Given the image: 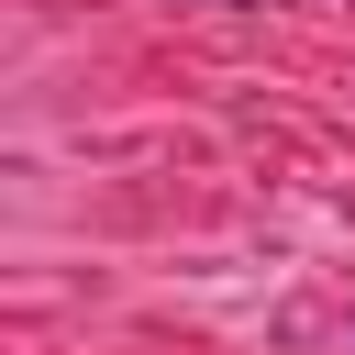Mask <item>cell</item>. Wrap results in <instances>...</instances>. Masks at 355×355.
<instances>
[{"label":"cell","mask_w":355,"mask_h":355,"mask_svg":"<svg viewBox=\"0 0 355 355\" xmlns=\"http://www.w3.org/2000/svg\"><path fill=\"white\" fill-rule=\"evenodd\" d=\"M211 11H244V0H211Z\"/></svg>","instance_id":"1"}]
</instances>
